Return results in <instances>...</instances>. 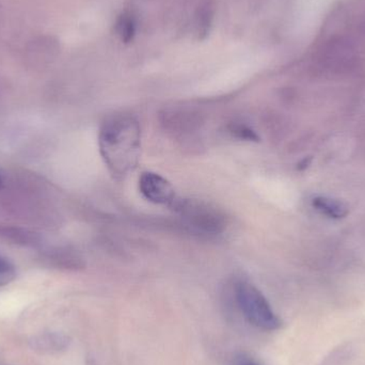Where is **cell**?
<instances>
[{
	"label": "cell",
	"instance_id": "cell-1",
	"mask_svg": "<svg viewBox=\"0 0 365 365\" xmlns=\"http://www.w3.org/2000/svg\"><path fill=\"white\" fill-rule=\"evenodd\" d=\"M101 155L115 179L132 173L140 158L141 130L132 115L115 113L104 120L98 134Z\"/></svg>",
	"mask_w": 365,
	"mask_h": 365
},
{
	"label": "cell",
	"instance_id": "cell-2",
	"mask_svg": "<svg viewBox=\"0 0 365 365\" xmlns=\"http://www.w3.org/2000/svg\"><path fill=\"white\" fill-rule=\"evenodd\" d=\"M234 295L244 317L249 323L265 331H276L282 321L274 312L265 296L248 281L240 280L234 287Z\"/></svg>",
	"mask_w": 365,
	"mask_h": 365
},
{
	"label": "cell",
	"instance_id": "cell-3",
	"mask_svg": "<svg viewBox=\"0 0 365 365\" xmlns=\"http://www.w3.org/2000/svg\"><path fill=\"white\" fill-rule=\"evenodd\" d=\"M175 210L182 217L187 227L205 235H217L225 230V221L222 215L214 207L190 200H175Z\"/></svg>",
	"mask_w": 365,
	"mask_h": 365
},
{
	"label": "cell",
	"instance_id": "cell-4",
	"mask_svg": "<svg viewBox=\"0 0 365 365\" xmlns=\"http://www.w3.org/2000/svg\"><path fill=\"white\" fill-rule=\"evenodd\" d=\"M139 190L145 199L160 205H173L177 200L173 185L158 173H143L139 179Z\"/></svg>",
	"mask_w": 365,
	"mask_h": 365
},
{
	"label": "cell",
	"instance_id": "cell-5",
	"mask_svg": "<svg viewBox=\"0 0 365 365\" xmlns=\"http://www.w3.org/2000/svg\"><path fill=\"white\" fill-rule=\"evenodd\" d=\"M60 51V42L53 36H41L28 43L26 58L31 62L49 61Z\"/></svg>",
	"mask_w": 365,
	"mask_h": 365
},
{
	"label": "cell",
	"instance_id": "cell-6",
	"mask_svg": "<svg viewBox=\"0 0 365 365\" xmlns=\"http://www.w3.org/2000/svg\"><path fill=\"white\" fill-rule=\"evenodd\" d=\"M312 205L321 214L325 215L328 218H345L349 215V206L340 200L332 199L328 197H317L312 200Z\"/></svg>",
	"mask_w": 365,
	"mask_h": 365
},
{
	"label": "cell",
	"instance_id": "cell-7",
	"mask_svg": "<svg viewBox=\"0 0 365 365\" xmlns=\"http://www.w3.org/2000/svg\"><path fill=\"white\" fill-rule=\"evenodd\" d=\"M115 32L123 42H130L136 32V21L134 16L130 13H123L120 15L115 23Z\"/></svg>",
	"mask_w": 365,
	"mask_h": 365
},
{
	"label": "cell",
	"instance_id": "cell-8",
	"mask_svg": "<svg viewBox=\"0 0 365 365\" xmlns=\"http://www.w3.org/2000/svg\"><path fill=\"white\" fill-rule=\"evenodd\" d=\"M214 14V6L210 2H206L199 10V15L197 17V34H205L207 31L208 26L212 21Z\"/></svg>",
	"mask_w": 365,
	"mask_h": 365
},
{
	"label": "cell",
	"instance_id": "cell-9",
	"mask_svg": "<svg viewBox=\"0 0 365 365\" xmlns=\"http://www.w3.org/2000/svg\"><path fill=\"white\" fill-rule=\"evenodd\" d=\"M15 276H16V272L14 266L8 259L0 257V287L12 282Z\"/></svg>",
	"mask_w": 365,
	"mask_h": 365
},
{
	"label": "cell",
	"instance_id": "cell-10",
	"mask_svg": "<svg viewBox=\"0 0 365 365\" xmlns=\"http://www.w3.org/2000/svg\"><path fill=\"white\" fill-rule=\"evenodd\" d=\"M233 365H262L255 358L250 356L245 355V354H240L235 356L233 359Z\"/></svg>",
	"mask_w": 365,
	"mask_h": 365
},
{
	"label": "cell",
	"instance_id": "cell-11",
	"mask_svg": "<svg viewBox=\"0 0 365 365\" xmlns=\"http://www.w3.org/2000/svg\"><path fill=\"white\" fill-rule=\"evenodd\" d=\"M0 185H1V179H0Z\"/></svg>",
	"mask_w": 365,
	"mask_h": 365
}]
</instances>
